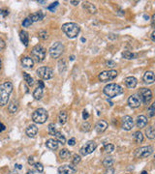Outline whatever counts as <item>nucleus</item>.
I'll return each mask as SVG.
<instances>
[{
  "label": "nucleus",
  "mask_w": 155,
  "mask_h": 174,
  "mask_svg": "<svg viewBox=\"0 0 155 174\" xmlns=\"http://www.w3.org/2000/svg\"><path fill=\"white\" fill-rule=\"evenodd\" d=\"M122 56H123L125 59H128V60H130V59H134L137 55H136V54H134V53H132V52L128 51V50H126V51L122 52Z\"/></svg>",
  "instance_id": "36"
},
{
  "label": "nucleus",
  "mask_w": 155,
  "mask_h": 174,
  "mask_svg": "<svg viewBox=\"0 0 155 174\" xmlns=\"http://www.w3.org/2000/svg\"><path fill=\"white\" fill-rule=\"evenodd\" d=\"M89 130H90V124L89 123L85 122L81 125V130H84V132H88Z\"/></svg>",
  "instance_id": "42"
},
{
  "label": "nucleus",
  "mask_w": 155,
  "mask_h": 174,
  "mask_svg": "<svg viewBox=\"0 0 155 174\" xmlns=\"http://www.w3.org/2000/svg\"><path fill=\"white\" fill-rule=\"evenodd\" d=\"M104 174H114V169L113 167H108Z\"/></svg>",
  "instance_id": "46"
},
{
  "label": "nucleus",
  "mask_w": 155,
  "mask_h": 174,
  "mask_svg": "<svg viewBox=\"0 0 155 174\" xmlns=\"http://www.w3.org/2000/svg\"><path fill=\"white\" fill-rule=\"evenodd\" d=\"M136 125L138 128H145L147 125V118L145 115H140L138 116L137 120H136Z\"/></svg>",
  "instance_id": "19"
},
{
  "label": "nucleus",
  "mask_w": 155,
  "mask_h": 174,
  "mask_svg": "<svg viewBox=\"0 0 155 174\" xmlns=\"http://www.w3.org/2000/svg\"><path fill=\"white\" fill-rule=\"evenodd\" d=\"M133 126H134V121H133V118L129 115H126L122 118V129L125 130H130Z\"/></svg>",
  "instance_id": "12"
},
{
  "label": "nucleus",
  "mask_w": 155,
  "mask_h": 174,
  "mask_svg": "<svg viewBox=\"0 0 155 174\" xmlns=\"http://www.w3.org/2000/svg\"><path fill=\"white\" fill-rule=\"evenodd\" d=\"M20 41L21 43L23 44L25 47L28 46V43H29V37H28V33L24 30H21L20 32Z\"/></svg>",
  "instance_id": "21"
},
{
  "label": "nucleus",
  "mask_w": 155,
  "mask_h": 174,
  "mask_svg": "<svg viewBox=\"0 0 155 174\" xmlns=\"http://www.w3.org/2000/svg\"><path fill=\"white\" fill-rule=\"evenodd\" d=\"M124 83H125V85L127 87H128V88L134 89L135 87L137 86V84H138V80L134 77H128V78H126L124 79Z\"/></svg>",
  "instance_id": "16"
},
{
  "label": "nucleus",
  "mask_w": 155,
  "mask_h": 174,
  "mask_svg": "<svg viewBox=\"0 0 155 174\" xmlns=\"http://www.w3.org/2000/svg\"><path fill=\"white\" fill-rule=\"evenodd\" d=\"M70 3H71V4H73L74 6H77V5L79 4L80 2H79V1H70Z\"/></svg>",
  "instance_id": "54"
},
{
  "label": "nucleus",
  "mask_w": 155,
  "mask_h": 174,
  "mask_svg": "<svg viewBox=\"0 0 155 174\" xmlns=\"http://www.w3.org/2000/svg\"><path fill=\"white\" fill-rule=\"evenodd\" d=\"M56 128H55V125L54 124H49L48 126V133L51 134V135H54L55 134H56Z\"/></svg>",
  "instance_id": "35"
},
{
  "label": "nucleus",
  "mask_w": 155,
  "mask_h": 174,
  "mask_svg": "<svg viewBox=\"0 0 155 174\" xmlns=\"http://www.w3.org/2000/svg\"><path fill=\"white\" fill-rule=\"evenodd\" d=\"M31 56L33 61H36L38 63L43 62L46 58V50L42 46L37 45L32 48Z\"/></svg>",
  "instance_id": "4"
},
{
  "label": "nucleus",
  "mask_w": 155,
  "mask_h": 174,
  "mask_svg": "<svg viewBox=\"0 0 155 174\" xmlns=\"http://www.w3.org/2000/svg\"><path fill=\"white\" fill-rule=\"evenodd\" d=\"M97 147V144L96 142H94V141H88V142H86L82 147L81 148V154L82 156H87L91 154L92 152L96 149Z\"/></svg>",
  "instance_id": "11"
},
{
  "label": "nucleus",
  "mask_w": 155,
  "mask_h": 174,
  "mask_svg": "<svg viewBox=\"0 0 155 174\" xmlns=\"http://www.w3.org/2000/svg\"><path fill=\"white\" fill-rule=\"evenodd\" d=\"M154 35H155V31H153L152 33H151V41H152V42H155V37H154Z\"/></svg>",
  "instance_id": "53"
},
{
  "label": "nucleus",
  "mask_w": 155,
  "mask_h": 174,
  "mask_svg": "<svg viewBox=\"0 0 155 174\" xmlns=\"http://www.w3.org/2000/svg\"><path fill=\"white\" fill-rule=\"evenodd\" d=\"M81 42H85V38H81Z\"/></svg>",
  "instance_id": "62"
},
{
  "label": "nucleus",
  "mask_w": 155,
  "mask_h": 174,
  "mask_svg": "<svg viewBox=\"0 0 155 174\" xmlns=\"http://www.w3.org/2000/svg\"><path fill=\"white\" fill-rule=\"evenodd\" d=\"M37 133H38V128L36 127V125H29L26 128V134L29 137H35Z\"/></svg>",
  "instance_id": "20"
},
{
  "label": "nucleus",
  "mask_w": 155,
  "mask_h": 174,
  "mask_svg": "<svg viewBox=\"0 0 155 174\" xmlns=\"http://www.w3.org/2000/svg\"><path fill=\"white\" fill-rule=\"evenodd\" d=\"M154 19H155V15L152 16V18H151V25L154 26Z\"/></svg>",
  "instance_id": "55"
},
{
  "label": "nucleus",
  "mask_w": 155,
  "mask_h": 174,
  "mask_svg": "<svg viewBox=\"0 0 155 174\" xmlns=\"http://www.w3.org/2000/svg\"><path fill=\"white\" fill-rule=\"evenodd\" d=\"M18 110H19V103L16 101L11 102L9 104V106H8V111L10 113L14 114V113H16V111H18Z\"/></svg>",
  "instance_id": "24"
},
{
  "label": "nucleus",
  "mask_w": 155,
  "mask_h": 174,
  "mask_svg": "<svg viewBox=\"0 0 155 174\" xmlns=\"http://www.w3.org/2000/svg\"><path fill=\"white\" fill-rule=\"evenodd\" d=\"M38 35H39V37H40L41 39H43V40L48 39V37H49V36H48V32L45 31V30H40V31H39Z\"/></svg>",
  "instance_id": "39"
},
{
  "label": "nucleus",
  "mask_w": 155,
  "mask_h": 174,
  "mask_svg": "<svg viewBox=\"0 0 155 174\" xmlns=\"http://www.w3.org/2000/svg\"><path fill=\"white\" fill-rule=\"evenodd\" d=\"M139 95H140V99L142 101V103L145 105H147L150 103L152 100V92L150 89L147 88H142L139 91Z\"/></svg>",
  "instance_id": "10"
},
{
  "label": "nucleus",
  "mask_w": 155,
  "mask_h": 174,
  "mask_svg": "<svg viewBox=\"0 0 155 174\" xmlns=\"http://www.w3.org/2000/svg\"><path fill=\"white\" fill-rule=\"evenodd\" d=\"M34 166H35L36 170L38 172H43L44 171V166H43V165L41 164V162H35Z\"/></svg>",
  "instance_id": "41"
},
{
  "label": "nucleus",
  "mask_w": 155,
  "mask_h": 174,
  "mask_svg": "<svg viewBox=\"0 0 155 174\" xmlns=\"http://www.w3.org/2000/svg\"><path fill=\"white\" fill-rule=\"evenodd\" d=\"M5 129H6V127H5V125L3 123L0 122V133H2L3 130H5Z\"/></svg>",
  "instance_id": "50"
},
{
  "label": "nucleus",
  "mask_w": 155,
  "mask_h": 174,
  "mask_svg": "<svg viewBox=\"0 0 155 174\" xmlns=\"http://www.w3.org/2000/svg\"><path fill=\"white\" fill-rule=\"evenodd\" d=\"M57 5H58V2L56 1V2H53L52 5H49V6L48 7V10H49V11H52V12H54V10H55V8L57 7Z\"/></svg>",
  "instance_id": "43"
},
{
  "label": "nucleus",
  "mask_w": 155,
  "mask_h": 174,
  "mask_svg": "<svg viewBox=\"0 0 155 174\" xmlns=\"http://www.w3.org/2000/svg\"><path fill=\"white\" fill-rule=\"evenodd\" d=\"M62 31L70 39H74L80 33L81 27L75 23H67L62 25Z\"/></svg>",
  "instance_id": "2"
},
{
  "label": "nucleus",
  "mask_w": 155,
  "mask_h": 174,
  "mask_svg": "<svg viewBox=\"0 0 155 174\" xmlns=\"http://www.w3.org/2000/svg\"><path fill=\"white\" fill-rule=\"evenodd\" d=\"M1 65H2V63H1V60H0V69H1Z\"/></svg>",
  "instance_id": "63"
},
{
  "label": "nucleus",
  "mask_w": 155,
  "mask_h": 174,
  "mask_svg": "<svg viewBox=\"0 0 155 174\" xmlns=\"http://www.w3.org/2000/svg\"><path fill=\"white\" fill-rule=\"evenodd\" d=\"M141 99H140V97L138 96L137 94H133L129 97V99H128V104L131 107L133 108H136V107H139L141 106Z\"/></svg>",
  "instance_id": "13"
},
{
  "label": "nucleus",
  "mask_w": 155,
  "mask_h": 174,
  "mask_svg": "<svg viewBox=\"0 0 155 174\" xmlns=\"http://www.w3.org/2000/svg\"><path fill=\"white\" fill-rule=\"evenodd\" d=\"M76 172V168L72 165H61L58 168V173L59 174H74Z\"/></svg>",
  "instance_id": "14"
},
{
  "label": "nucleus",
  "mask_w": 155,
  "mask_h": 174,
  "mask_svg": "<svg viewBox=\"0 0 155 174\" xmlns=\"http://www.w3.org/2000/svg\"><path fill=\"white\" fill-rule=\"evenodd\" d=\"M105 151H106V153L108 154H110V153H113V152L114 151V144H106L105 145Z\"/></svg>",
  "instance_id": "37"
},
{
  "label": "nucleus",
  "mask_w": 155,
  "mask_h": 174,
  "mask_svg": "<svg viewBox=\"0 0 155 174\" xmlns=\"http://www.w3.org/2000/svg\"><path fill=\"white\" fill-rule=\"evenodd\" d=\"M143 18H145L146 19H148V16H146V15H145V16H143Z\"/></svg>",
  "instance_id": "59"
},
{
  "label": "nucleus",
  "mask_w": 155,
  "mask_h": 174,
  "mask_svg": "<svg viewBox=\"0 0 155 174\" xmlns=\"http://www.w3.org/2000/svg\"><path fill=\"white\" fill-rule=\"evenodd\" d=\"M27 174H34V172L31 171V170H28V171H27Z\"/></svg>",
  "instance_id": "57"
},
{
  "label": "nucleus",
  "mask_w": 155,
  "mask_h": 174,
  "mask_svg": "<svg viewBox=\"0 0 155 174\" xmlns=\"http://www.w3.org/2000/svg\"><path fill=\"white\" fill-rule=\"evenodd\" d=\"M54 137H55V138H56V140L58 141V143H62V144H64L65 142H66V139H65V137L64 135L60 133V132H56V134H54Z\"/></svg>",
  "instance_id": "31"
},
{
  "label": "nucleus",
  "mask_w": 155,
  "mask_h": 174,
  "mask_svg": "<svg viewBox=\"0 0 155 174\" xmlns=\"http://www.w3.org/2000/svg\"><path fill=\"white\" fill-rule=\"evenodd\" d=\"M29 19L32 20V23H35V21H39V20H42L44 19V14L39 11V12H36L34 14H31L29 16Z\"/></svg>",
  "instance_id": "23"
},
{
  "label": "nucleus",
  "mask_w": 155,
  "mask_h": 174,
  "mask_svg": "<svg viewBox=\"0 0 155 174\" xmlns=\"http://www.w3.org/2000/svg\"><path fill=\"white\" fill-rule=\"evenodd\" d=\"M5 48V42L3 41V39L0 38V51H2Z\"/></svg>",
  "instance_id": "48"
},
{
  "label": "nucleus",
  "mask_w": 155,
  "mask_h": 174,
  "mask_svg": "<svg viewBox=\"0 0 155 174\" xmlns=\"http://www.w3.org/2000/svg\"><path fill=\"white\" fill-rule=\"evenodd\" d=\"M32 23H32V20H31L29 18H26L25 19H23V23H21V25H23V27H29Z\"/></svg>",
  "instance_id": "40"
},
{
  "label": "nucleus",
  "mask_w": 155,
  "mask_h": 174,
  "mask_svg": "<svg viewBox=\"0 0 155 174\" xmlns=\"http://www.w3.org/2000/svg\"><path fill=\"white\" fill-rule=\"evenodd\" d=\"M9 174H19V172L16 171V170H13V171H11Z\"/></svg>",
  "instance_id": "56"
},
{
  "label": "nucleus",
  "mask_w": 155,
  "mask_h": 174,
  "mask_svg": "<svg viewBox=\"0 0 155 174\" xmlns=\"http://www.w3.org/2000/svg\"><path fill=\"white\" fill-rule=\"evenodd\" d=\"M58 71H59V73H64L66 71V63H65L64 59L59 60V62H58Z\"/></svg>",
  "instance_id": "34"
},
{
  "label": "nucleus",
  "mask_w": 155,
  "mask_h": 174,
  "mask_svg": "<svg viewBox=\"0 0 155 174\" xmlns=\"http://www.w3.org/2000/svg\"><path fill=\"white\" fill-rule=\"evenodd\" d=\"M141 174H148V173H147L146 171H142V172Z\"/></svg>",
  "instance_id": "61"
},
{
  "label": "nucleus",
  "mask_w": 155,
  "mask_h": 174,
  "mask_svg": "<svg viewBox=\"0 0 155 174\" xmlns=\"http://www.w3.org/2000/svg\"><path fill=\"white\" fill-rule=\"evenodd\" d=\"M23 79L25 82L28 84V85H33V78L32 77L27 73H23Z\"/></svg>",
  "instance_id": "33"
},
{
  "label": "nucleus",
  "mask_w": 155,
  "mask_h": 174,
  "mask_svg": "<svg viewBox=\"0 0 155 174\" xmlns=\"http://www.w3.org/2000/svg\"><path fill=\"white\" fill-rule=\"evenodd\" d=\"M13 91V84L11 82H4L0 85V106L8 104L10 95Z\"/></svg>",
  "instance_id": "1"
},
{
  "label": "nucleus",
  "mask_w": 155,
  "mask_h": 174,
  "mask_svg": "<svg viewBox=\"0 0 155 174\" xmlns=\"http://www.w3.org/2000/svg\"><path fill=\"white\" fill-rule=\"evenodd\" d=\"M80 162H81V156L75 155V156H74V159H73V161H72V162H73L74 165H78Z\"/></svg>",
  "instance_id": "44"
},
{
  "label": "nucleus",
  "mask_w": 155,
  "mask_h": 174,
  "mask_svg": "<svg viewBox=\"0 0 155 174\" xmlns=\"http://www.w3.org/2000/svg\"><path fill=\"white\" fill-rule=\"evenodd\" d=\"M114 159L112 157H107V158H105L104 159V161H103V165L105 166V167H112L113 166V165H114Z\"/></svg>",
  "instance_id": "29"
},
{
  "label": "nucleus",
  "mask_w": 155,
  "mask_h": 174,
  "mask_svg": "<svg viewBox=\"0 0 155 174\" xmlns=\"http://www.w3.org/2000/svg\"><path fill=\"white\" fill-rule=\"evenodd\" d=\"M146 134L147 138L149 139H154L155 138V132H154V128L153 127H148L146 130Z\"/></svg>",
  "instance_id": "30"
},
{
  "label": "nucleus",
  "mask_w": 155,
  "mask_h": 174,
  "mask_svg": "<svg viewBox=\"0 0 155 174\" xmlns=\"http://www.w3.org/2000/svg\"><path fill=\"white\" fill-rule=\"evenodd\" d=\"M89 117V113H88V111L87 110H84L82 111V118H84V120H86V119Z\"/></svg>",
  "instance_id": "47"
},
{
  "label": "nucleus",
  "mask_w": 155,
  "mask_h": 174,
  "mask_svg": "<svg viewBox=\"0 0 155 174\" xmlns=\"http://www.w3.org/2000/svg\"><path fill=\"white\" fill-rule=\"evenodd\" d=\"M74 59H75V56H71V57H70V60H71V61H73Z\"/></svg>",
  "instance_id": "58"
},
{
  "label": "nucleus",
  "mask_w": 155,
  "mask_h": 174,
  "mask_svg": "<svg viewBox=\"0 0 155 174\" xmlns=\"http://www.w3.org/2000/svg\"><path fill=\"white\" fill-rule=\"evenodd\" d=\"M107 128H108V122L105 121V120H100L97 123L95 130L98 134H102L107 130Z\"/></svg>",
  "instance_id": "17"
},
{
  "label": "nucleus",
  "mask_w": 155,
  "mask_h": 174,
  "mask_svg": "<svg viewBox=\"0 0 155 174\" xmlns=\"http://www.w3.org/2000/svg\"><path fill=\"white\" fill-rule=\"evenodd\" d=\"M115 62L114 61H113V60H108V61H106V66H108V67H110V68H114V66H115Z\"/></svg>",
  "instance_id": "45"
},
{
  "label": "nucleus",
  "mask_w": 155,
  "mask_h": 174,
  "mask_svg": "<svg viewBox=\"0 0 155 174\" xmlns=\"http://www.w3.org/2000/svg\"><path fill=\"white\" fill-rule=\"evenodd\" d=\"M143 80H145V82L147 84H152L155 80L153 72H151V71H147V72H146L145 75H143Z\"/></svg>",
  "instance_id": "18"
},
{
  "label": "nucleus",
  "mask_w": 155,
  "mask_h": 174,
  "mask_svg": "<svg viewBox=\"0 0 155 174\" xmlns=\"http://www.w3.org/2000/svg\"><path fill=\"white\" fill-rule=\"evenodd\" d=\"M67 118H68V114L66 111H60L59 112V114H58V122L61 125H64L66 122H67Z\"/></svg>",
  "instance_id": "27"
},
{
  "label": "nucleus",
  "mask_w": 155,
  "mask_h": 174,
  "mask_svg": "<svg viewBox=\"0 0 155 174\" xmlns=\"http://www.w3.org/2000/svg\"><path fill=\"white\" fill-rule=\"evenodd\" d=\"M49 55H51L52 58H59L61 56V54L64 51V46L63 44H61L60 42H56L54 43L53 45L49 47Z\"/></svg>",
  "instance_id": "6"
},
{
  "label": "nucleus",
  "mask_w": 155,
  "mask_h": 174,
  "mask_svg": "<svg viewBox=\"0 0 155 174\" xmlns=\"http://www.w3.org/2000/svg\"><path fill=\"white\" fill-rule=\"evenodd\" d=\"M44 88L42 87H37V88L34 90L33 92V97H34V99L36 100H41L42 97H43V94H44Z\"/></svg>",
  "instance_id": "26"
},
{
  "label": "nucleus",
  "mask_w": 155,
  "mask_h": 174,
  "mask_svg": "<svg viewBox=\"0 0 155 174\" xmlns=\"http://www.w3.org/2000/svg\"><path fill=\"white\" fill-rule=\"evenodd\" d=\"M16 167H18L19 169H20V168H21V165H16Z\"/></svg>",
  "instance_id": "60"
},
{
  "label": "nucleus",
  "mask_w": 155,
  "mask_h": 174,
  "mask_svg": "<svg viewBox=\"0 0 155 174\" xmlns=\"http://www.w3.org/2000/svg\"><path fill=\"white\" fill-rule=\"evenodd\" d=\"M38 84H39V87H42V88H44V83H43V81L42 80H39V82H38Z\"/></svg>",
  "instance_id": "52"
},
{
  "label": "nucleus",
  "mask_w": 155,
  "mask_h": 174,
  "mask_svg": "<svg viewBox=\"0 0 155 174\" xmlns=\"http://www.w3.org/2000/svg\"><path fill=\"white\" fill-rule=\"evenodd\" d=\"M49 117V113L45 108H38L32 114V120L37 124H44Z\"/></svg>",
  "instance_id": "5"
},
{
  "label": "nucleus",
  "mask_w": 155,
  "mask_h": 174,
  "mask_svg": "<svg viewBox=\"0 0 155 174\" xmlns=\"http://www.w3.org/2000/svg\"><path fill=\"white\" fill-rule=\"evenodd\" d=\"M84 9H85L88 13L90 14H95L96 13V7L94 6V5L90 2H85L84 3Z\"/></svg>",
  "instance_id": "25"
},
{
  "label": "nucleus",
  "mask_w": 155,
  "mask_h": 174,
  "mask_svg": "<svg viewBox=\"0 0 155 174\" xmlns=\"http://www.w3.org/2000/svg\"><path fill=\"white\" fill-rule=\"evenodd\" d=\"M20 62H21V65H23V67L25 69H32L33 66H34V61L32 60L31 57H28V56L21 58Z\"/></svg>",
  "instance_id": "15"
},
{
  "label": "nucleus",
  "mask_w": 155,
  "mask_h": 174,
  "mask_svg": "<svg viewBox=\"0 0 155 174\" xmlns=\"http://www.w3.org/2000/svg\"><path fill=\"white\" fill-rule=\"evenodd\" d=\"M46 146L51 150H56L58 148V141L56 139H48L46 142Z\"/></svg>",
  "instance_id": "22"
},
{
  "label": "nucleus",
  "mask_w": 155,
  "mask_h": 174,
  "mask_svg": "<svg viewBox=\"0 0 155 174\" xmlns=\"http://www.w3.org/2000/svg\"><path fill=\"white\" fill-rule=\"evenodd\" d=\"M147 112H148V116L149 117H153L154 116V114H155V106H154V104L150 105V106L148 107Z\"/></svg>",
  "instance_id": "38"
},
{
  "label": "nucleus",
  "mask_w": 155,
  "mask_h": 174,
  "mask_svg": "<svg viewBox=\"0 0 155 174\" xmlns=\"http://www.w3.org/2000/svg\"><path fill=\"white\" fill-rule=\"evenodd\" d=\"M116 77H117V71L110 70V71H104V72L99 74L98 78L102 82H107V81L114 79Z\"/></svg>",
  "instance_id": "7"
},
{
  "label": "nucleus",
  "mask_w": 155,
  "mask_h": 174,
  "mask_svg": "<svg viewBox=\"0 0 155 174\" xmlns=\"http://www.w3.org/2000/svg\"><path fill=\"white\" fill-rule=\"evenodd\" d=\"M153 152L152 146H143L139 149H137L135 152V157L137 159H145V158L149 157Z\"/></svg>",
  "instance_id": "8"
},
{
  "label": "nucleus",
  "mask_w": 155,
  "mask_h": 174,
  "mask_svg": "<svg viewBox=\"0 0 155 174\" xmlns=\"http://www.w3.org/2000/svg\"><path fill=\"white\" fill-rule=\"evenodd\" d=\"M36 73L38 75L39 78H41L42 79H51L53 78V72L51 68L49 67H40L38 68Z\"/></svg>",
  "instance_id": "9"
},
{
  "label": "nucleus",
  "mask_w": 155,
  "mask_h": 174,
  "mask_svg": "<svg viewBox=\"0 0 155 174\" xmlns=\"http://www.w3.org/2000/svg\"><path fill=\"white\" fill-rule=\"evenodd\" d=\"M104 93L106 94L109 98H114L116 96L122 94L123 89H122V87L118 84L110 83V84H108L107 86H105Z\"/></svg>",
  "instance_id": "3"
},
{
  "label": "nucleus",
  "mask_w": 155,
  "mask_h": 174,
  "mask_svg": "<svg viewBox=\"0 0 155 174\" xmlns=\"http://www.w3.org/2000/svg\"><path fill=\"white\" fill-rule=\"evenodd\" d=\"M70 157H71V153H70V151H68L67 149H62L59 152V158L61 160L66 161V160H68Z\"/></svg>",
  "instance_id": "28"
},
{
  "label": "nucleus",
  "mask_w": 155,
  "mask_h": 174,
  "mask_svg": "<svg viewBox=\"0 0 155 174\" xmlns=\"http://www.w3.org/2000/svg\"><path fill=\"white\" fill-rule=\"evenodd\" d=\"M75 143H76V139L75 138H70L68 140V145H70V146H74Z\"/></svg>",
  "instance_id": "49"
},
{
  "label": "nucleus",
  "mask_w": 155,
  "mask_h": 174,
  "mask_svg": "<svg viewBox=\"0 0 155 174\" xmlns=\"http://www.w3.org/2000/svg\"><path fill=\"white\" fill-rule=\"evenodd\" d=\"M134 139L137 143H142L143 141V135L141 132H136L134 134Z\"/></svg>",
  "instance_id": "32"
},
{
  "label": "nucleus",
  "mask_w": 155,
  "mask_h": 174,
  "mask_svg": "<svg viewBox=\"0 0 155 174\" xmlns=\"http://www.w3.org/2000/svg\"><path fill=\"white\" fill-rule=\"evenodd\" d=\"M28 164H29V165H34V164H35L34 160H33L32 157H29V158H28Z\"/></svg>",
  "instance_id": "51"
}]
</instances>
